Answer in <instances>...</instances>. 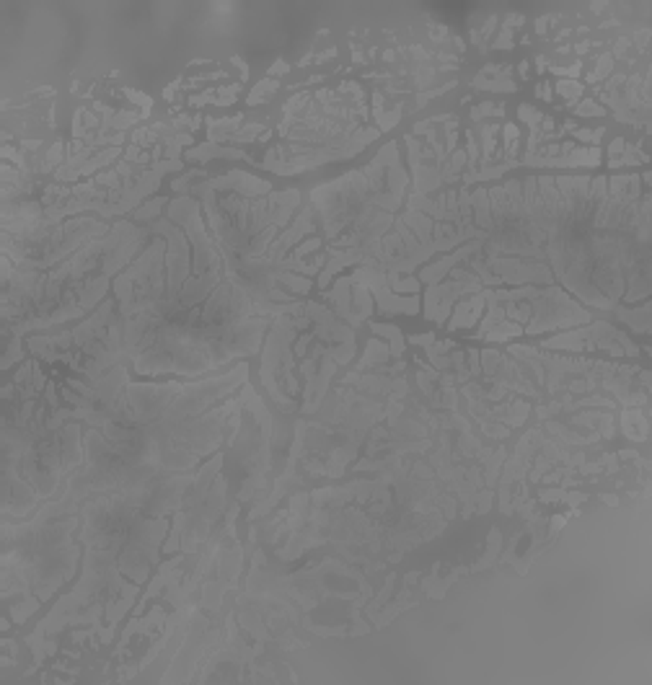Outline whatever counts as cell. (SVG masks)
Returning a JSON list of instances; mask_svg holds the SVG:
<instances>
[{"mask_svg": "<svg viewBox=\"0 0 652 685\" xmlns=\"http://www.w3.org/2000/svg\"><path fill=\"white\" fill-rule=\"evenodd\" d=\"M112 233V228L93 217L60 223H36L21 233H3V256L21 272H49L75 251Z\"/></svg>", "mask_w": 652, "mask_h": 685, "instance_id": "1", "label": "cell"}, {"mask_svg": "<svg viewBox=\"0 0 652 685\" xmlns=\"http://www.w3.org/2000/svg\"><path fill=\"white\" fill-rule=\"evenodd\" d=\"M484 290V282L469 269H453L448 282H438L430 285L428 295H425V315L435 324H445L450 313V305L456 303L461 295H474V292Z\"/></svg>", "mask_w": 652, "mask_h": 685, "instance_id": "2", "label": "cell"}, {"mask_svg": "<svg viewBox=\"0 0 652 685\" xmlns=\"http://www.w3.org/2000/svg\"><path fill=\"white\" fill-rule=\"evenodd\" d=\"M546 349H593L603 347L611 349L614 354H637V347L621 331L611 328V324H593L583 328V331H572V334H562V337H551L544 341Z\"/></svg>", "mask_w": 652, "mask_h": 685, "instance_id": "3", "label": "cell"}, {"mask_svg": "<svg viewBox=\"0 0 652 685\" xmlns=\"http://www.w3.org/2000/svg\"><path fill=\"white\" fill-rule=\"evenodd\" d=\"M349 282H355V285H365L371 295L375 298V303H378V311L386 315H394V313H406V315H415L419 313V298L417 295H396L391 287H388V277H386V272L375 269V267H362L358 269Z\"/></svg>", "mask_w": 652, "mask_h": 685, "instance_id": "4", "label": "cell"}, {"mask_svg": "<svg viewBox=\"0 0 652 685\" xmlns=\"http://www.w3.org/2000/svg\"><path fill=\"white\" fill-rule=\"evenodd\" d=\"M484 292L479 290V292H474L471 298H463L461 303L456 305V313H453V318H450V328H463V326H471V324H476V318H479V313H482V308H484Z\"/></svg>", "mask_w": 652, "mask_h": 685, "instance_id": "5", "label": "cell"}, {"mask_svg": "<svg viewBox=\"0 0 652 685\" xmlns=\"http://www.w3.org/2000/svg\"><path fill=\"white\" fill-rule=\"evenodd\" d=\"M189 160H207V158H248L246 153L241 150H231V147H215V145H202L197 150H191Z\"/></svg>", "mask_w": 652, "mask_h": 685, "instance_id": "6", "label": "cell"}, {"mask_svg": "<svg viewBox=\"0 0 652 685\" xmlns=\"http://www.w3.org/2000/svg\"><path fill=\"white\" fill-rule=\"evenodd\" d=\"M616 311L618 318H624V321H629V326H634L637 331L642 334H647L650 331V305H642L640 311H624V308H614Z\"/></svg>", "mask_w": 652, "mask_h": 685, "instance_id": "7", "label": "cell"}, {"mask_svg": "<svg viewBox=\"0 0 652 685\" xmlns=\"http://www.w3.org/2000/svg\"><path fill=\"white\" fill-rule=\"evenodd\" d=\"M373 331L375 334H381L391 341V354L394 357H401V352H404V337H401V331L396 328V326H388V324H373Z\"/></svg>", "mask_w": 652, "mask_h": 685, "instance_id": "8", "label": "cell"}, {"mask_svg": "<svg viewBox=\"0 0 652 685\" xmlns=\"http://www.w3.org/2000/svg\"><path fill=\"white\" fill-rule=\"evenodd\" d=\"M163 204H166V200H153V202L145 204L143 210H137V213L132 215V220H153V217H158V213H161Z\"/></svg>", "mask_w": 652, "mask_h": 685, "instance_id": "9", "label": "cell"}, {"mask_svg": "<svg viewBox=\"0 0 652 685\" xmlns=\"http://www.w3.org/2000/svg\"><path fill=\"white\" fill-rule=\"evenodd\" d=\"M277 88V83H270V80H264L261 86H257V88L251 91V96H248V104H259V101H267L270 96L267 93H272V91Z\"/></svg>", "mask_w": 652, "mask_h": 685, "instance_id": "10", "label": "cell"}, {"mask_svg": "<svg viewBox=\"0 0 652 685\" xmlns=\"http://www.w3.org/2000/svg\"><path fill=\"white\" fill-rule=\"evenodd\" d=\"M577 114H598V117H601V114H603V109H601V106H596L593 101H585L583 106L577 109Z\"/></svg>", "mask_w": 652, "mask_h": 685, "instance_id": "11", "label": "cell"}, {"mask_svg": "<svg viewBox=\"0 0 652 685\" xmlns=\"http://www.w3.org/2000/svg\"><path fill=\"white\" fill-rule=\"evenodd\" d=\"M559 91L567 93V99H574V96L580 93V86H574V83H559Z\"/></svg>", "mask_w": 652, "mask_h": 685, "instance_id": "12", "label": "cell"}]
</instances>
